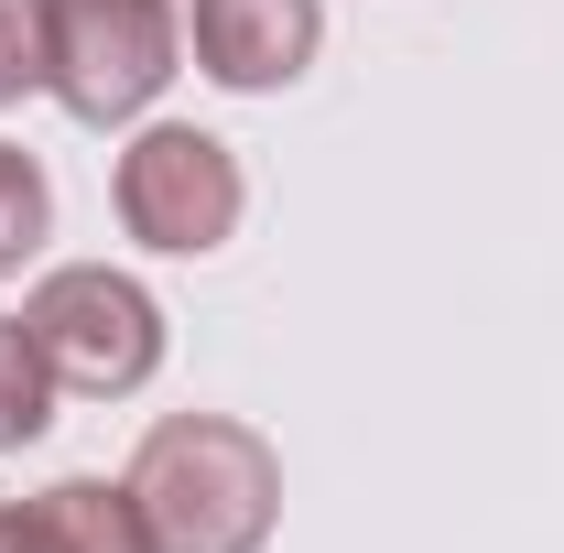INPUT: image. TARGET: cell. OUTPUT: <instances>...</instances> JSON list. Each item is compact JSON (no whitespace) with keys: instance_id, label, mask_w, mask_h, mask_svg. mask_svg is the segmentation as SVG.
<instances>
[{"instance_id":"6da1fadb","label":"cell","mask_w":564,"mask_h":553,"mask_svg":"<svg viewBox=\"0 0 564 553\" xmlns=\"http://www.w3.org/2000/svg\"><path fill=\"white\" fill-rule=\"evenodd\" d=\"M120 478L152 521V553H272L282 532V456L239 413H163Z\"/></svg>"},{"instance_id":"7a4b0ae2","label":"cell","mask_w":564,"mask_h":553,"mask_svg":"<svg viewBox=\"0 0 564 553\" xmlns=\"http://www.w3.org/2000/svg\"><path fill=\"white\" fill-rule=\"evenodd\" d=\"M185 76L174 0H44V98L76 131H141Z\"/></svg>"},{"instance_id":"3957f363","label":"cell","mask_w":564,"mask_h":553,"mask_svg":"<svg viewBox=\"0 0 564 553\" xmlns=\"http://www.w3.org/2000/svg\"><path fill=\"white\" fill-rule=\"evenodd\" d=\"M109 207H120V239L152 261H217L250 217V174L196 120H141L109 163Z\"/></svg>"},{"instance_id":"277c9868","label":"cell","mask_w":564,"mask_h":553,"mask_svg":"<svg viewBox=\"0 0 564 553\" xmlns=\"http://www.w3.org/2000/svg\"><path fill=\"white\" fill-rule=\"evenodd\" d=\"M22 326L44 347V369L66 380L76 402H131L163 380V304L152 282L120 272V261H55V272L22 293Z\"/></svg>"},{"instance_id":"5b68a950","label":"cell","mask_w":564,"mask_h":553,"mask_svg":"<svg viewBox=\"0 0 564 553\" xmlns=\"http://www.w3.org/2000/svg\"><path fill=\"white\" fill-rule=\"evenodd\" d=\"M185 55L228 98H282L326 55V0H185Z\"/></svg>"},{"instance_id":"8992f818","label":"cell","mask_w":564,"mask_h":553,"mask_svg":"<svg viewBox=\"0 0 564 553\" xmlns=\"http://www.w3.org/2000/svg\"><path fill=\"white\" fill-rule=\"evenodd\" d=\"M33 521H44L55 553H152V521H141L131 478H55L33 499Z\"/></svg>"},{"instance_id":"52a82bcc","label":"cell","mask_w":564,"mask_h":553,"mask_svg":"<svg viewBox=\"0 0 564 553\" xmlns=\"http://www.w3.org/2000/svg\"><path fill=\"white\" fill-rule=\"evenodd\" d=\"M55 402H66V380L44 369L33 326H22V315H0V456L44 445V434H55Z\"/></svg>"},{"instance_id":"ba28073f","label":"cell","mask_w":564,"mask_h":553,"mask_svg":"<svg viewBox=\"0 0 564 553\" xmlns=\"http://www.w3.org/2000/svg\"><path fill=\"white\" fill-rule=\"evenodd\" d=\"M44 239H55V185H44V163L22 141H0V282L22 272Z\"/></svg>"},{"instance_id":"9c48e42d","label":"cell","mask_w":564,"mask_h":553,"mask_svg":"<svg viewBox=\"0 0 564 553\" xmlns=\"http://www.w3.org/2000/svg\"><path fill=\"white\" fill-rule=\"evenodd\" d=\"M44 98V0H0V109Z\"/></svg>"},{"instance_id":"30bf717a","label":"cell","mask_w":564,"mask_h":553,"mask_svg":"<svg viewBox=\"0 0 564 553\" xmlns=\"http://www.w3.org/2000/svg\"><path fill=\"white\" fill-rule=\"evenodd\" d=\"M0 553H55L44 521H33V499H0Z\"/></svg>"}]
</instances>
